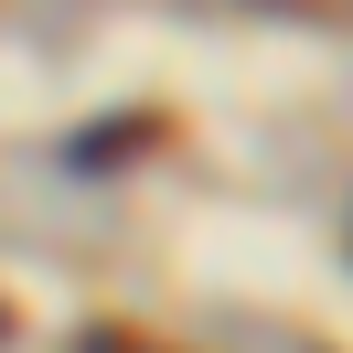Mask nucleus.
<instances>
[{"label": "nucleus", "mask_w": 353, "mask_h": 353, "mask_svg": "<svg viewBox=\"0 0 353 353\" xmlns=\"http://www.w3.org/2000/svg\"><path fill=\"white\" fill-rule=\"evenodd\" d=\"M0 332H11V310H0Z\"/></svg>", "instance_id": "nucleus-2"}, {"label": "nucleus", "mask_w": 353, "mask_h": 353, "mask_svg": "<svg viewBox=\"0 0 353 353\" xmlns=\"http://www.w3.org/2000/svg\"><path fill=\"white\" fill-rule=\"evenodd\" d=\"M86 353H129V332H97V343H86Z\"/></svg>", "instance_id": "nucleus-1"}]
</instances>
